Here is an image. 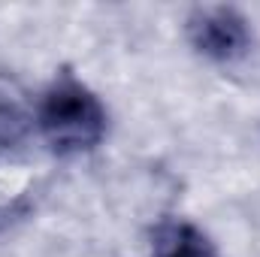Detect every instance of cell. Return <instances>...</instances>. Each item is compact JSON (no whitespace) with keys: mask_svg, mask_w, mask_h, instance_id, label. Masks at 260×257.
<instances>
[{"mask_svg":"<svg viewBox=\"0 0 260 257\" xmlns=\"http://www.w3.org/2000/svg\"><path fill=\"white\" fill-rule=\"evenodd\" d=\"M37 124L58 154H82L106 136V109L94 91L76 79H58L40 100Z\"/></svg>","mask_w":260,"mask_h":257,"instance_id":"6da1fadb","label":"cell"},{"mask_svg":"<svg viewBox=\"0 0 260 257\" xmlns=\"http://www.w3.org/2000/svg\"><path fill=\"white\" fill-rule=\"evenodd\" d=\"M27 133V115L9 103V100H0V154H6L9 148H15Z\"/></svg>","mask_w":260,"mask_h":257,"instance_id":"277c9868","label":"cell"},{"mask_svg":"<svg viewBox=\"0 0 260 257\" xmlns=\"http://www.w3.org/2000/svg\"><path fill=\"white\" fill-rule=\"evenodd\" d=\"M188 43L209 61H236L251 46L248 18L233 6H197L188 15Z\"/></svg>","mask_w":260,"mask_h":257,"instance_id":"7a4b0ae2","label":"cell"},{"mask_svg":"<svg viewBox=\"0 0 260 257\" xmlns=\"http://www.w3.org/2000/svg\"><path fill=\"white\" fill-rule=\"evenodd\" d=\"M151 257H218L212 239L191 221H164L151 236Z\"/></svg>","mask_w":260,"mask_h":257,"instance_id":"3957f363","label":"cell"}]
</instances>
